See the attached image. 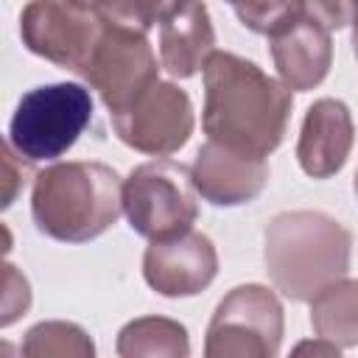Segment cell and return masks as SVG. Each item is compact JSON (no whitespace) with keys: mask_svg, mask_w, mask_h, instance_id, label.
Returning a JSON list of instances; mask_svg holds the SVG:
<instances>
[{"mask_svg":"<svg viewBox=\"0 0 358 358\" xmlns=\"http://www.w3.org/2000/svg\"><path fill=\"white\" fill-rule=\"evenodd\" d=\"M291 103V90L243 56L215 50L204 64L207 140L268 157L285 137Z\"/></svg>","mask_w":358,"mask_h":358,"instance_id":"1","label":"cell"},{"mask_svg":"<svg viewBox=\"0 0 358 358\" xmlns=\"http://www.w3.org/2000/svg\"><path fill=\"white\" fill-rule=\"evenodd\" d=\"M352 235L319 210L280 213L266 227V271L277 291L294 302H310L350 271Z\"/></svg>","mask_w":358,"mask_h":358,"instance_id":"2","label":"cell"},{"mask_svg":"<svg viewBox=\"0 0 358 358\" xmlns=\"http://www.w3.org/2000/svg\"><path fill=\"white\" fill-rule=\"evenodd\" d=\"M123 213V182L103 162H56L36 173L31 215L39 232L62 243L103 235Z\"/></svg>","mask_w":358,"mask_h":358,"instance_id":"3","label":"cell"},{"mask_svg":"<svg viewBox=\"0 0 358 358\" xmlns=\"http://www.w3.org/2000/svg\"><path fill=\"white\" fill-rule=\"evenodd\" d=\"M92 120V95L73 81L42 84L25 92L8 126V143L25 162H48L76 145Z\"/></svg>","mask_w":358,"mask_h":358,"instance_id":"4","label":"cell"},{"mask_svg":"<svg viewBox=\"0 0 358 358\" xmlns=\"http://www.w3.org/2000/svg\"><path fill=\"white\" fill-rule=\"evenodd\" d=\"M193 171L173 159L137 165L123 182V213L129 227L148 238H171L193 229L199 218Z\"/></svg>","mask_w":358,"mask_h":358,"instance_id":"5","label":"cell"},{"mask_svg":"<svg viewBox=\"0 0 358 358\" xmlns=\"http://www.w3.org/2000/svg\"><path fill=\"white\" fill-rule=\"evenodd\" d=\"M282 341V305L266 285L232 288L215 308L204 355L207 358H274Z\"/></svg>","mask_w":358,"mask_h":358,"instance_id":"6","label":"cell"},{"mask_svg":"<svg viewBox=\"0 0 358 358\" xmlns=\"http://www.w3.org/2000/svg\"><path fill=\"white\" fill-rule=\"evenodd\" d=\"M81 76L101 95L109 115H120L159 81V67L145 34L103 25Z\"/></svg>","mask_w":358,"mask_h":358,"instance_id":"7","label":"cell"},{"mask_svg":"<svg viewBox=\"0 0 358 358\" xmlns=\"http://www.w3.org/2000/svg\"><path fill=\"white\" fill-rule=\"evenodd\" d=\"M103 25L106 22L92 8H81L70 0H31L20 14L22 45L78 76L95 50Z\"/></svg>","mask_w":358,"mask_h":358,"instance_id":"8","label":"cell"},{"mask_svg":"<svg viewBox=\"0 0 358 358\" xmlns=\"http://www.w3.org/2000/svg\"><path fill=\"white\" fill-rule=\"evenodd\" d=\"M117 137L143 154L165 157L179 151L193 134V103L185 90L157 81L126 112L112 115Z\"/></svg>","mask_w":358,"mask_h":358,"instance_id":"9","label":"cell"},{"mask_svg":"<svg viewBox=\"0 0 358 358\" xmlns=\"http://www.w3.org/2000/svg\"><path fill=\"white\" fill-rule=\"evenodd\" d=\"M218 274V255L204 232L187 229L151 241L143 255V277L162 296L201 294Z\"/></svg>","mask_w":358,"mask_h":358,"instance_id":"10","label":"cell"},{"mask_svg":"<svg viewBox=\"0 0 358 358\" xmlns=\"http://www.w3.org/2000/svg\"><path fill=\"white\" fill-rule=\"evenodd\" d=\"M193 185L199 196L215 207H238L255 201L268 182L266 157L207 140L193 162Z\"/></svg>","mask_w":358,"mask_h":358,"instance_id":"11","label":"cell"},{"mask_svg":"<svg viewBox=\"0 0 358 358\" xmlns=\"http://www.w3.org/2000/svg\"><path fill=\"white\" fill-rule=\"evenodd\" d=\"M268 45L280 81L288 90L305 92L327 78L333 62L330 31L308 11L299 14L294 22H288L285 28H280L277 34H271Z\"/></svg>","mask_w":358,"mask_h":358,"instance_id":"12","label":"cell"},{"mask_svg":"<svg viewBox=\"0 0 358 358\" xmlns=\"http://www.w3.org/2000/svg\"><path fill=\"white\" fill-rule=\"evenodd\" d=\"M352 140L355 126L347 103L336 98H319L302 120L296 143L299 168L313 179H327L338 173L350 157Z\"/></svg>","mask_w":358,"mask_h":358,"instance_id":"13","label":"cell"},{"mask_svg":"<svg viewBox=\"0 0 358 358\" xmlns=\"http://www.w3.org/2000/svg\"><path fill=\"white\" fill-rule=\"evenodd\" d=\"M215 53V31L201 0H179L159 22V62L176 78L204 70Z\"/></svg>","mask_w":358,"mask_h":358,"instance_id":"14","label":"cell"},{"mask_svg":"<svg viewBox=\"0 0 358 358\" xmlns=\"http://www.w3.org/2000/svg\"><path fill=\"white\" fill-rule=\"evenodd\" d=\"M310 324L338 350L358 347V280H338L310 299Z\"/></svg>","mask_w":358,"mask_h":358,"instance_id":"15","label":"cell"},{"mask_svg":"<svg viewBox=\"0 0 358 358\" xmlns=\"http://www.w3.org/2000/svg\"><path fill=\"white\" fill-rule=\"evenodd\" d=\"M117 355L123 358H140V355L185 358L190 355L187 330L179 322L165 319V316H140L117 333Z\"/></svg>","mask_w":358,"mask_h":358,"instance_id":"16","label":"cell"},{"mask_svg":"<svg viewBox=\"0 0 358 358\" xmlns=\"http://www.w3.org/2000/svg\"><path fill=\"white\" fill-rule=\"evenodd\" d=\"M92 352L95 347L90 336L73 322H39L25 333V341H22V355L28 358H50V355L87 358Z\"/></svg>","mask_w":358,"mask_h":358,"instance_id":"17","label":"cell"},{"mask_svg":"<svg viewBox=\"0 0 358 358\" xmlns=\"http://www.w3.org/2000/svg\"><path fill=\"white\" fill-rule=\"evenodd\" d=\"M179 0H92V11L106 25L148 34L157 22L165 20V14Z\"/></svg>","mask_w":358,"mask_h":358,"instance_id":"18","label":"cell"},{"mask_svg":"<svg viewBox=\"0 0 358 358\" xmlns=\"http://www.w3.org/2000/svg\"><path fill=\"white\" fill-rule=\"evenodd\" d=\"M238 20L255 31V34H277L280 28H285L288 22H294L299 14H305V3L302 0H227Z\"/></svg>","mask_w":358,"mask_h":358,"instance_id":"19","label":"cell"},{"mask_svg":"<svg viewBox=\"0 0 358 358\" xmlns=\"http://www.w3.org/2000/svg\"><path fill=\"white\" fill-rule=\"evenodd\" d=\"M3 316H0V324L8 327L14 324L31 305V288H28V280L17 271V266L6 263L3 266Z\"/></svg>","mask_w":358,"mask_h":358,"instance_id":"20","label":"cell"},{"mask_svg":"<svg viewBox=\"0 0 358 358\" xmlns=\"http://www.w3.org/2000/svg\"><path fill=\"white\" fill-rule=\"evenodd\" d=\"M305 11L319 20L327 31H341L352 25V0H302Z\"/></svg>","mask_w":358,"mask_h":358,"instance_id":"21","label":"cell"},{"mask_svg":"<svg viewBox=\"0 0 358 358\" xmlns=\"http://www.w3.org/2000/svg\"><path fill=\"white\" fill-rule=\"evenodd\" d=\"M17 151L11 148V143H6L3 145V171H6V190H3V207H8L11 201H14V196H17V187L25 182L22 179V168L17 171Z\"/></svg>","mask_w":358,"mask_h":358,"instance_id":"22","label":"cell"},{"mask_svg":"<svg viewBox=\"0 0 358 358\" xmlns=\"http://www.w3.org/2000/svg\"><path fill=\"white\" fill-rule=\"evenodd\" d=\"M352 50L358 59V0H352Z\"/></svg>","mask_w":358,"mask_h":358,"instance_id":"23","label":"cell"},{"mask_svg":"<svg viewBox=\"0 0 358 358\" xmlns=\"http://www.w3.org/2000/svg\"><path fill=\"white\" fill-rule=\"evenodd\" d=\"M70 3H76V6H81V8H92V0H70Z\"/></svg>","mask_w":358,"mask_h":358,"instance_id":"24","label":"cell"},{"mask_svg":"<svg viewBox=\"0 0 358 358\" xmlns=\"http://www.w3.org/2000/svg\"><path fill=\"white\" fill-rule=\"evenodd\" d=\"M355 196H358V171H355Z\"/></svg>","mask_w":358,"mask_h":358,"instance_id":"25","label":"cell"}]
</instances>
